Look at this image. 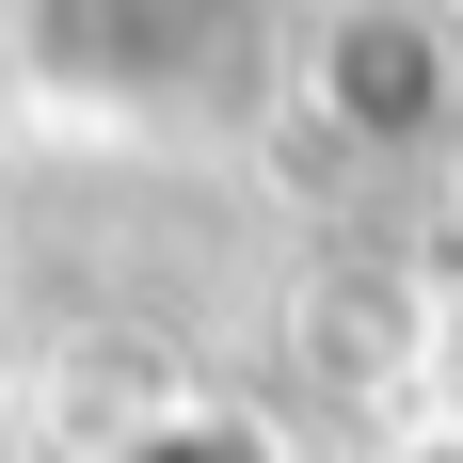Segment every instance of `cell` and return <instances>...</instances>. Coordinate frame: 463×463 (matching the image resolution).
Here are the masks:
<instances>
[{
    "mask_svg": "<svg viewBox=\"0 0 463 463\" xmlns=\"http://www.w3.org/2000/svg\"><path fill=\"white\" fill-rule=\"evenodd\" d=\"M144 463H256V431H160Z\"/></svg>",
    "mask_w": 463,
    "mask_h": 463,
    "instance_id": "6da1fadb",
    "label": "cell"
}]
</instances>
